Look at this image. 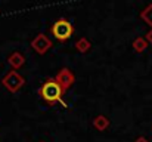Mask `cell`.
Instances as JSON below:
<instances>
[{
    "label": "cell",
    "instance_id": "obj_7",
    "mask_svg": "<svg viewBox=\"0 0 152 142\" xmlns=\"http://www.w3.org/2000/svg\"><path fill=\"white\" fill-rule=\"evenodd\" d=\"M93 127L96 129V130H99V132H103V130H106L108 127H109V120H108V117H105V116H96L95 118H93Z\"/></svg>",
    "mask_w": 152,
    "mask_h": 142
},
{
    "label": "cell",
    "instance_id": "obj_12",
    "mask_svg": "<svg viewBox=\"0 0 152 142\" xmlns=\"http://www.w3.org/2000/svg\"><path fill=\"white\" fill-rule=\"evenodd\" d=\"M134 142H149V141H148L146 138H143V136H139V138H137Z\"/></svg>",
    "mask_w": 152,
    "mask_h": 142
},
{
    "label": "cell",
    "instance_id": "obj_8",
    "mask_svg": "<svg viewBox=\"0 0 152 142\" xmlns=\"http://www.w3.org/2000/svg\"><path fill=\"white\" fill-rule=\"evenodd\" d=\"M148 42H146V39L145 37H136L134 40H133V49H134V52H137V53H142V52H145L146 50V47H148Z\"/></svg>",
    "mask_w": 152,
    "mask_h": 142
},
{
    "label": "cell",
    "instance_id": "obj_11",
    "mask_svg": "<svg viewBox=\"0 0 152 142\" xmlns=\"http://www.w3.org/2000/svg\"><path fill=\"white\" fill-rule=\"evenodd\" d=\"M145 39H146V42L149 43V45H152V28L146 33V36H145Z\"/></svg>",
    "mask_w": 152,
    "mask_h": 142
},
{
    "label": "cell",
    "instance_id": "obj_4",
    "mask_svg": "<svg viewBox=\"0 0 152 142\" xmlns=\"http://www.w3.org/2000/svg\"><path fill=\"white\" fill-rule=\"evenodd\" d=\"M52 40L46 36V34H39V36H36L33 40H31V47H33V50L34 52H37L39 55H45L49 49L52 47Z\"/></svg>",
    "mask_w": 152,
    "mask_h": 142
},
{
    "label": "cell",
    "instance_id": "obj_1",
    "mask_svg": "<svg viewBox=\"0 0 152 142\" xmlns=\"http://www.w3.org/2000/svg\"><path fill=\"white\" fill-rule=\"evenodd\" d=\"M65 89L61 86V83L56 82V79H49L43 83V86L40 88L39 93L43 98L45 102H48L49 105H55L58 102H61L64 107H66V104L64 102V95H65Z\"/></svg>",
    "mask_w": 152,
    "mask_h": 142
},
{
    "label": "cell",
    "instance_id": "obj_10",
    "mask_svg": "<svg viewBox=\"0 0 152 142\" xmlns=\"http://www.w3.org/2000/svg\"><path fill=\"white\" fill-rule=\"evenodd\" d=\"M140 18L149 25L152 27V3L151 4H148L143 10H142V13H140Z\"/></svg>",
    "mask_w": 152,
    "mask_h": 142
},
{
    "label": "cell",
    "instance_id": "obj_2",
    "mask_svg": "<svg viewBox=\"0 0 152 142\" xmlns=\"http://www.w3.org/2000/svg\"><path fill=\"white\" fill-rule=\"evenodd\" d=\"M52 36L58 40V42H66L68 39H71V36L74 34V25L65 19V18H61L58 21L53 22L50 28Z\"/></svg>",
    "mask_w": 152,
    "mask_h": 142
},
{
    "label": "cell",
    "instance_id": "obj_5",
    "mask_svg": "<svg viewBox=\"0 0 152 142\" xmlns=\"http://www.w3.org/2000/svg\"><path fill=\"white\" fill-rule=\"evenodd\" d=\"M55 79H56L58 83H61V86L65 90H68L74 85V82H75V76L72 74V71L69 68H61L58 71V74L55 76Z\"/></svg>",
    "mask_w": 152,
    "mask_h": 142
},
{
    "label": "cell",
    "instance_id": "obj_3",
    "mask_svg": "<svg viewBox=\"0 0 152 142\" xmlns=\"http://www.w3.org/2000/svg\"><path fill=\"white\" fill-rule=\"evenodd\" d=\"M1 83H3V86H4L9 92L15 93V92H18V90L25 85V80H24V77H22L16 70H12V71H9V73L1 79Z\"/></svg>",
    "mask_w": 152,
    "mask_h": 142
},
{
    "label": "cell",
    "instance_id": "obj_6",
    "mask_svg": "<svg viewBox=\"0 0 152 142\" xmlns=\"http://www.w3.org/2000/svg\"><path fill=\"white\" fill-rule=\"evenodd\" d=\"M7 64H9L13 70H19V68L25 64V58H24L22 53H19V52H13V53L9 55V58H7Z\"/></svg>",
    "mask_w": 152,
    "mask_h": 142
},
{
    "label": "cell",
    "instance_id": "obj_9",
    "mask_svg": "<svg viewBox=\"0 0 152 142\" xmlns=\"http://www.w3.org/2000/svg\"><path fill=\"white\" fill-rule=\"evenodd\" d=\"M90 47H92V43H90L89 39H86V37H81V39H78V40L75 42V49H77L80 53H86V52H89Z\"/></svg>",
    "mask_w": 152,
    "mask_h": 142
}]
</instances>
